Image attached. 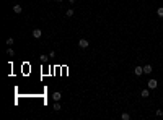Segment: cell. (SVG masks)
<instances>
[{
	"instance_id": "cell-1",
	"label": "cell",
	"mask_w": 163,
	"mask_h": 120,
	"mask_svg": "<svg viewBox=\"0 0 163 120\" xmlns=\"http://www.w3.org/2000/svg\"><path fill=\"white\" fill-rule=\"evenodd\" d=\"M147 86H148V89H157L158 88V81L157 80H148V81H147Z\"/></svg>"
},
{
	"instance_id": "cell-2",
	"label": "cell",
	"mask_w": 163,
	"mask_h": 120,
	"mask_svg": "<svg viewBox=\"0 0 163 120\" xmlns=\"http://www.w3.org/2000/svg\"><path fill=\"white\" fill-rule=\"evenodd\" d=\"M88 45H90V44H88L87 39H80V41H78V47H80V49H88Z\"/></svg>"
},
{
	"instance_id": "cell-3",
	"label": "cell",
	"mask_w": 163,
	"mask_h": 120,
	"mask_svg": "<svg viewBox=\"0 0 163 120\" xmlns=\"http://www.w3.org/2000/svg\"><path fill=\"white\" fill-rule=\"evenodd\" d=\"M31 34H33V38H34V39H39L41 36H43V31L36 28V29H33V33H31Z\"/></svg>"
},
{
	"instance_id": "cell-4",
	"label": "cell",
	"mask_w": 163,
	"mask_h": 120,
	"mask_svg": "<svg viewBox=\"0 0 163 120\" xmlns=\"http://www.w3.org/2000/svg\"><path fill=\"white\" fill-rule=\"evenodd\" d=\"M134 73H136L137 76H140V75H144V67H140V65H137L136 68H134Z\"/></svg>"
},
{
	"instance_id": "cell-5",
	"label": "cell",
	"mask_w": 163,
	"mask_h": 120,
	"mask_svg": "<svg viewBox=\"0 0 163 120\" xmlns=\"http://www.w3.org/2000/svg\"><path fill=\"white\" fill-rule=\"evenodd\" d=\"M13 11H15L16 15H20V13H21V11H23V7L16 3V5H13Z\"/></svg>"
},
{
	"instance_id": "cell-6",
	"label": "cell",
	"mask_w": 163,
	"mask_h": 120,
	"mask_svg": "<svg viewBox=\"0 0 163 120\" xmlns=\"http://www.w3.org/2000/svg\"><path fill=\"white\" fill-rule=\"evenodd\" d=\"M152 71H153L152 65H145V67H144V73H145V75H150Z\"/></svg>"
},
{
	"instance_id": "cell-7",
	"label": "cell",
	"mask_w": 163,
	"mask_h": 120,
	"mask_svg": "<svg viewBox=\"0 0 163 120\" xmlns=\"http://www.w3.org/2000/svg\"><path fill=\"white\" fill-rule=\"evenodd\" d=\"M140 96H142V98H144V99H147V98H148V96H150V91H148V89H142Z\"/></svg>"
},
{
	"instance_id": "cell-8",
	"label": "cell",
	"mask_w": 163,
	"mask_h": 120,
	"mask_svg": "<svg viewBox=\"0 0 163 120\" xmlns=\"http://www.w3.org/2000/svg\"><path fill=\"white\" fill-rule=\"evenodd\" d=\"M52 98H54V101H60L62 94H60V93H54V94H52Z\"/></svg>"
},
{
	"instance_id": "cell-9",
	"label": "cell",
	"mask_w": 163,
	"mask_h": 120,
	"mask_svg": "<svg viewBox=\"0 0 163 120\" xmlns=\"http://www.w3.org/2000/svg\"><path fill=\"white\" fill-rule=\"evenodd\" d=\"M60 109H62V107H60V104H59V101H55V104H54V110H55V112H59Z\"/></svg>"
},
{
	"instance_id": "cell-10",
	"label": "cell",
	"mask_w": 163,
	"mask_h": 120,
	"mask_svg": "<svg viewBox=\"0 0 163 120\" xmlns=\"http://www.w3.org/2000/svg\"><path fill=\"white\" fill-rule=\"evenodd\" d=\"M73 13H75V11L72 10V8H69V10L65 11V15H67V16H69V18H70V16H73Z\"/></svg>"
},
{
	"instance_id": "cell-11",
	"label": "cell",
	"mask_w": 163,
	"mask_h": 120,
	"mask_svg": "<svg viewBox=\"0 0 163 120\" xmlns=\"http://www.w3.org/2000/svg\"><path fill=\"white\" fill-rule=\"evenodd\" d=\"M121 119H122V120H129V119H130V115L127 114V112H124V114L121 115Z\"/></svg>"
},
{
	"instance_id": "cell-12",
	"label": "cell",
	"mask_w": 163,
	"mask_h": 120,
	"mask_svg": "<svg viewBox=\"0 0 163 120\" xmlns=\"http://www.w3.org/2000/svg\"><path fill=\"white\" fill-rule=\"evenodd\" d=\"M7 54L10 55V57H13V55H15V52H13V49H11V47H8V49H7Z\"/></svg>"
},
{
	"instance_id": "cell-13",
	"label": "cell",
	"mask_w": 163,
	"mask_h": 120,
	"mask_svg": "<svg viewBox=\"0 0 163 120\" xmlns=\"http://www.w3.org/2000/svg\"><path fill=\"white\" fill-rule=\"evenodd\" d=\"M7 45H8V47H11V44H13V38H8V39H7Z\"/></svg>"
},
{
	"instance_id": "cell-14",
	"label": "cell",
	"mask_w": 163,
	"mask_h": 120,
	"mask_svg": "<svg viewBox=\"0 0 163 120\" xmlns=\"http://www.w3.org/2000/svg\"><path fill=\"white\" fill-rule=\"evenodd\" d=\"M157 15H158V16H162V18H163V7H160V8L157 10Z\"/></svg>"
},
{
	"instance_id": "cell-15",
	"label": "cell",
	"mask_w": 163,
	"mask_h": 120,
	"mask_svg": "<svg viewBox=\"0 0 163 120\" xmlns=\"http://www.w3.org/2000/svg\"><path fill=\"white\" fill-rule=\"evenodd\" d=\"M41 62H47V55H41Z\"/></svg>"
},
{
	"instance_id": "cell-16",
	"label": "cell",
	"mask_w": 163,
	"mask_h": 120,
	"mask_svg": "<svg viewBox=\"0 0 163 120\" xmlns=\"http://www.w3.org/2000/svg\"><path fill=\"white\" fill-rule=\"evenodd\" d=\"M157 115H158V117H162V115H163V110L158 109V110H157Z\"/></svg>"
},
{
	"instance_id": "cell-17",
	"label": "cell",
	"mask_w": 163,
	"mask_h": 120,
	"mask_svg": "<svg viewBox=\"0 0 163 120\" xmlns=\"http://www.w3.org/2000/svg\"><path fill=\"white\" fill-rule=\"evenodd\" d=\"M69 2H70V3H75V0H69Z\"/></svg>"
},
{
	"instance_id": "cell-18",
	"label": "cell",
	"mask_w": 163,
	"mask_h": 120,
	"mask_svg": "<svg viewBox=\"0 0 163 120\" xmlns=\"http://www.w3.org/2000/svg\"><path fill=\"white\" fill-rule=\"evenodd\" d=\"M57 2H64V0H57Z\"/></svg>"
}]
</instances>
